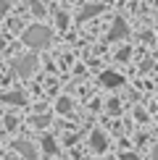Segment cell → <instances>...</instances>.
<instances>
[{"mask_svg": "<svg viewBox=\"0 0 158 160\" xmlns=\"http://www.w3.org/2000/svg\"><path fill=\"white\" fill-rule=\"evenodd\" d=\"M50 37H53V32L48 29V26H42V24H32V26H26L24 29V45L26 48H32V50H45L50 45Z\"/></svg>", "mask_w": 158, "mask_h": 160, "instance_id": "cell-1", "label": "cell"}, {"mask_svg": "<svg viewBox=\"0 0 158 160\" xmlns=\"http://www.w3.org/2000/svg\"><path fill=\"white\" fill-rule=\"evenodd\" d=\"M11 68L16 71L18 76H32V71L37 68V58L34 55H21V58H16V61L11 63Z\"/></svg>", "mask_w": 158, "mask_h": 160, "instance_id": "cell-2", "label": "cell"}, {"mask_svg": "<svg viewBox=\"0 0 158 160\" xmlns=\"http://www.w3.org/2000/svg\"><path fill=\"white\" fill-rule=\"evenodd\" d=\"M13 150H16L18 155H24L26 160H34V158H37L34 144H32V142H26V139H16V142H13Z\"/></svg>", "mask_w": 158, "mask_h": 160, "instance_id": "cell-3", "label": "cell"}, {"mask_svg": "<svg viewBox=\"0 0 158 160\" xmlns=\"http://www.w3.org/2000/svg\"><path fill=\"white\" fill-rule=\"evenodd\" d=\"M127 34H129L127 21H124V18H116L113 26H111V32H108V39H111V42H116V39H124Z\"/></svg>", "mask_w": 158, "mask_h": 160, "instance_id": "cell-4", "label": "cell"}, {"mask_svg": "<svg viewBox=\"0 0 158 160\" xmlns=\"http://www.w3.org/2000/svg\"><path fill=\"white\" fill-rule=\"evenodd\" d=\"M100 84L113 89V87H121V84H124V76L116 74V71H103V74H100Z\"/></svg>", "mask_w": 158, "mask_h": 160, "instance_id": "cell-5", "label": "cell"}, {"mask_svg": "<svg viewBox=\"0 0 158 160\" xmlns=\"http://www.w3.org/2000/svg\"><path fill=\"white\" fill-rule=\"evenodd\" d=\"M97 13H103V5H100V3L84 5V8H82V13L76 16V21H79V24H82V21H90V18H92V16H97Z\"/></svg>", "mask_w": 158, "mask_h": 160, "instance_id": "cell-6", "label": "cell"}, {"mask_svg": "<svg viewBox=\"0 0 158 160\" xmlns=\"http://www.w3.org/2000/svg\"><path fill=\"white\" fill-rule=\"evenodd\" d=\"M90 147L95 152H103L105 147H108V139H105L103 131H92V134H90Z\"/></svg>", "mask_w": 158, "mask_h": 160, "instance_id": "cell-7", "label": "cell"}, {"mask_svg": "<svg viewBox=\"0 0 158 160\" xmlns=\"http://www.w3.org/2000/svg\"><path fill=\"white\" fill-rule=\"evenodd\" d=\"M3 102H8V105H26V97H24V92L11 89V92L3 95Z\"/></svg>", "mask_w": 158, "mask_h": 160, "instance_id": "cell-8", "label": "cell"}, {"mask_svg": "<svg viewBox=\"0 0 158 160\" xmlns=\"http://www.w3.org/2000/svg\"><path fill=\"white\" fill-rule=\"evenodd\" d=\"M42 150L48 152V155H53V152L58 150V144H55V139H53V137H42Z\"/></svg>", "mask_w": 158, "mask_h": 160, "instance_id": "cell-9", "label": "cell"}, {"mask_svg": "<svg viewBox=\"0 0 158 160\" xmlns=\"http://www.w3.org/2000/svg\"><path fill=\"white\" fill-rule=\"evenodd\" d=\"M55 110H58V113H69V110H71V97H61V100L55 102Z\"/></svg>", "mask_w": 158, "mask_h": 160, "instance_id": "cell-10", "label": "cell"}, {"mask_svg": "<svg viewBox=\"0 0 158 160\" xmlns=\"http://www.w3.org/2000/svg\"><path fill=\"white\" fill-rule=\"evenodd\" d=\"M48 123H50V116H45V113H40V116L32 118V126H40V129H42V126H48Z\"/></svg>", "mask_w": 158, "mask_h": 160, "instance_id": "cell-11", "label": "cell"}, {"mask_svg": "<svg viewBox=\"0 0 158 160\" xmlns=\"http://www.w3.org/2000/svg\"><path fill=\"white\" fill-rule=\"evenodd\" d=\"M29 11L34 13V16H45V8H42V3H37V0H32V3H29Z\"/></svg>", "mask_w": 158, "mask_h": 160, "instance_id": "cell-12", "label": "cell"}, {"mask_svg": "<svg viewBox=\"0 0 158 160\" xmlns=\"http://www.w3.org/2000/svg\"><path fill=\"white\" fill-rule=\"evenodd\" d=\"M55 24L61 26V29H66V26H69V16H66L63 11H58V13H55Z\"/></svg>", "mask_w": 158, "mask_h": 160, "instance_id": "cell-13", "label": "cell"}, {"mask_svg": "<svg viewBox=\"0 0 158 160\" xmlns=\"http://www.w3.org/2000/svg\"><path fill=\"white\" fill-rule=\"evenodd\" d=\"M16 123H18V118H13V116L5 118V129H16Z\"/></svg>", "mask_w": 158, "mask_h": 160, "instance_id": "cell-14", "label": "cell"}, {"mask_svg": "<svg viewBox=\"0 0 158 160\" xmlns=\"http://www.w3.org/2000/svg\"><path fill=\"white\" fill-rule=\"evenodd\" d=\"M116 58H118V61H129V50H127V48L118 50V55H116Z\"/></svg>", "mask_w": 158, "mask_h": 160, "instance_id": "cell-15", "label": "cell"}, {"mask_svg": "<svg viewBox=\"0 0 158 160\" xmlns=\"http://www.w3.org/2000/svg\"><path fill=\"white\" fill-rule=\"evenodd\" d=\"M108 108L113 110V113H118V110H121V105H118V100H111V102H108Z\"/></svg>", "mask_w": 158, "mask_h": 160, "instance_id": "cell-16", "label": "cell"}, {"mask_svg": "<svg viewBox=\"0 0 158 160\" xmlns=\"http://www.w3.org/2000/svg\"><path fill=\"white\" fill-rule=\"evenodd\" d=\"M134 118L137 121H145V110H134Z\"/></svg>", "mask_w": 158, "mask_h": 160, "instance_id": "cell-17", "label": "cell"}, {"mask_svg": "<svg viewBox=\"0 0 158 160\" xmlns=\"http://www.w3.org/2000/svg\"><path fill=\"white\" fill-rule=\"evenodd\" d=\"M121 160H137V155H132V152H124V155H121Z\"/></svg>", "mask_w": 158, "mask_h": 160, "instance_id": "cell-18", "label": "cell"}, {"mask_svg": "<svg viewBox=\"0 0 158 160\" xmlns=\"http://www.w3.org/2000/svg\"><path fill=\"white\" fill-rule=\"evenodd\" d=\"M8 11V0H0V13H5Z\"/></svg>", "mask_w": 158, "mask_h": 160, "instance_id": "cell-19", "label": "cell"}, {"mask_svg": "<svg viewBox=\"0 0 158 160\" xmlns=\"http://www.w3.org/2000/svg\"><path fill=\"white\" fill-rule=\"evenodd\" d=\"M105 160H116V158H105Z\"/></svg>", "mask_w": 158, "mask_h": 160, "instance_id": "cell-20", "label": "cell"}, {"mask_svg": "<svg viewBox=\"0 0 158 160\" xmlns=\"http://www.w3.org/2000/svg\"><path fill=\"white\" fill-rule=\"evenodd\" d=\"M8 160H16V158H8Z\"/></svg>", "mask_w": 158, "mask_h": 160, "instance_id": "cell-21", "label": "cell"}]
</instances>
